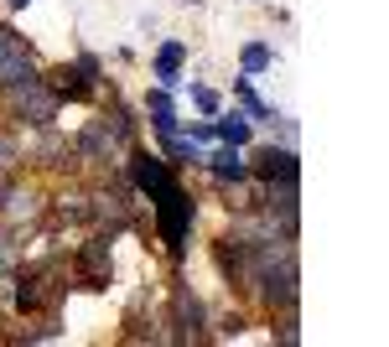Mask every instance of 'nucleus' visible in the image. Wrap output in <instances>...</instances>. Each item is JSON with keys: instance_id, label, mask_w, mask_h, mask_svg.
<instances>
[{"instance_id": "f257e3e1", "label": "nucleus", "mask_w": 389, "mask_h": 347, "mask_svg": "<svg viewBox=\"0 0 389 347\" xmlns=\"http://www.w3.org/2000/svg\"><path fill=\"white\" fill-rule=\"evenodd\" d=\"M151 203H156V218H161V238L171 244V254H182V238H187V223H192V197L182 192L177 182H161L156 192H151Z\"/></svg>"}, {"instance_id": "f03ea898", "label": "nucleus", "mask_w": 389, "mask_h": 347, "mask_svg": "<svg viewBox=\"0 0 389 347\" xmlns=\"http://www.w3.org/2000/svg\"><path fill=\"white\" fill-rule=\"evenodd\" d=\"M260 182H296V156L270 145V151L260 156Z\"/></svg>"}, {"instance_id": "7ed1b4c3", "label": "nucleus", "mask_w": 389, "mask_h": 347, "mask_svg": "<svg viewBox=\"0 0 389 347\" xmlns=\"http://www.w3.org/2000/svg\"><path fill=\"white\" fill-rule=\"evenodd\" d=\"M130 177H136L140 192H156V186L166 182V166H161L156 156H136V161H130Z\"/></svg>"}, {"instance_id": "20e7f679", "label": "nucleus", "mask_w": 389, "mask_h": 347, "mask_svg": "<svg viewBox=\"0 0 389 347\" xmlns=\"http://www.w3.org/2000/svg\"><path fill=\"white\" fill-rule=\"evenodd\" d=\"M208 161H213V177H218V182H239V177H244V156H239V145H223V151H213Z\"/></svg>"}, {"instance_id": "39448f33", "label": "nucleus", "mask_w": 389, "mask_h": 347, "mask_svg": "<svg viewBox=\"0 0 389 347\" xmlns=\"http://www.w3.org/2000/svg\"><path fill=\"white\" fill-rule=\"evenodd\" d=\"M182 57H187V47H182V42H166V47L156 52V78H161V88H171V83H177Z\"/></svg>"}, {"instance_id": "423d86ee", "label": "nucleus", "mask_w": 389, "mask_h": 347, "mask_svg": "<svg viewBox=\"0 0 389 347\" xmlns=\"http://www.w3.org/2000/svg\"><path fill=\"white\" fill-rule=\"evenodd\" d=\"M254 280H260V285H275L270 254H265V264H260V275H254ZM291 296H296V270H280V290H270V301H280V306H286Z\"/></svg>"}, {"instance_id": "0eeeda50", "label": "nucleus", "mask_w": 389, "mask_h": 347, "mask_svg": "<svg viewBox=\"0 0 389 347\" xmlns=\"http://www.w3.org/2000/svg\"><path fill=\"white\" fill-rule=\"evenodd\" d=\"M213 135H223L229 145H244V140L254 135V125H249L244 114H229V119H218V125H213Z\"/></svg>"}, {"instance_id": "6e6552de", "label": "nucleus", "mask_w": 389, "mask_h": 347, "mask_svg": "<svg viewBox=\"0 0 389 347\" xmlns=\"http://www.w3.org/2000/svg\"><path fill=\"white\" fill-rule=\"evenodd\" d=\"M244 68H249V73L270 68V47H260V42H254V47H244Z\"/></svg>"}, {"instance_id": "1a4fd4ad", "label": "nucleus", "mask_w": 389, "mask_h": 347, "mask_svg": "<svg viewBox=\"0 0 389 347\" xmlns=\"http://www.w3.org/2000/svg\"><path fill=\"white\" fill-rule=\"evenodd\" d=\"M192 99L203 104V109H218V93H208V88H192Z\"/></svg>"}]
</instances>
